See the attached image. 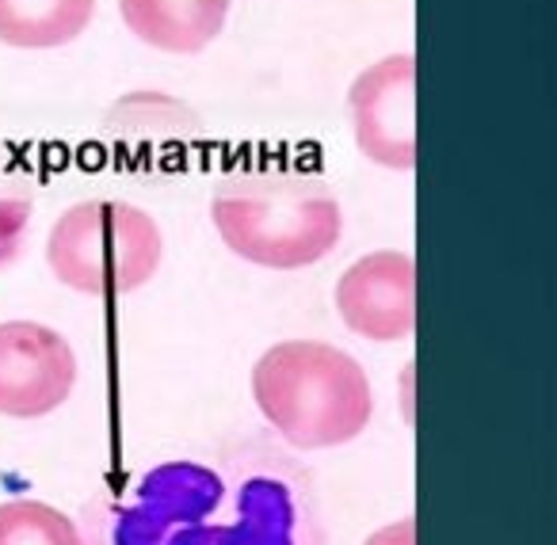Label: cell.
Returning a JSON list of instances; mask_svg holds the SVG:
<instances>
[{
  "mask_svg": "<svg viewBox=\"0 0 557 545\" xmlns=\"http://www.w3.org/2000/svg\"><path fill=\"white\" fill-rule=\"evenodd\" d=\"M81 534L85 545H329L318 481L268 438L103 484L81 507Z\"/></svg>",
  "mask_w": 557,
  "mask_h": 545,
  "instance_id": "1",
  "label": "cell"
},
{
  "mask_svg": "<svg viewBox=\"0 0 557 545\" xmlns=\"http://www.w3.org/2000/svg\"><path fill=\"white\" fill-rule=\"evenodd\" d=\"M210 225L252 268L302 271L333 256L344 207L321 172L298 164H240L210 191Z\"/></svg>",
  "mask_w": 557,
  "mask_h": 545,
  "instance_id": "2",
  "label": "cell"
},
{
  "mask_svg": "<svg viewBox=\"0 0 557 545\" xmlns=\"http://www.w3.org/2000/svg\"><path fill=\"white\" fill-rule=\"evenodd\" d=\"M252 400L295 450H333L371 428L374 389L359 359L329 339H283L252 367Z\"/></svg>",
  "mask_w": 557,
  "mask_h": 545,
  "instance_id": "3",
  "label": "cell"
},
{
  "mask_svg": "<svg viewBox=\"0 0 557 545\" xmlns=\"http://www.w3.org/2000/svg\"><path fill=\"white\" fill-rule=\"evenodd\" d=\"M164 263V233L149 210L123 199H85L47 233V268L88 298L141 290Z\"/></svg>",
  "mask_w": 557,
  "mask_h": 545,
  "instance_id": "4",
  "label": "cell"
},
{
  "mask_svg": "<svg viewBox=\"0 0 557 545\" xmlns=\"http://www.w3.org/2000/svg\"><path fill=\"white\" fill-rule=\"evenodd\" d=\"M359 153L394 172L417 169V54H389L367 65L348 92Z\"/></svg>",
  "mask_w": 557,
  "mask_h": 545,
  "instance_id": "5",
  "label": "cell"
},
{
  "mask_svg": "<svg viewBox=\"0 0 557 545\" xmlns=\"http://www.w3.org/2000/svg\"><path fill=\"white\" fill-rule=\"evenodd\" d=\"M77 351L58 329L39 321H0V416L39 420L77 389Z\"/></svg>",
  "mask_w": 557,
  "mask_h": 545,
  "instance_id": "6",
  "label": "cell"
},
{
  "mask_svg": "<svg viewBox=\"0 0 557 545\" xmlns=\"http://www.w3.org/2000/svg\"><path fill=\"white\" fill-rule=\"evenodd\" d=\"M344 329L371 344H401L417 332V260L401 248L367 252L336 278Z\"/></svg>",
  "mask_w": 557,
  "mask_h": 545,
  "instance_id": "7",
  "label": "cell"
},
{
  "mask_svg": "<svg viewBox=\"0 0 557 545\" xmlns=\"http://www.w3.org/2000/svg\"><path fill=\"white\" fill-rule=\"evenodd\" d=\"M199 111L172 92L138 88L103 111L100 134L123 157H164L199 141Z\"/></svg>",
  "mask_w": 557,
  "mask_h": 545,
  "instance_id": "8",
  "label": "cell"
},
{
  "mask_svg": "<svg viewBox=\"0 0 557 545\" xmlns=\"http://www.w3.org/2000/svg\"><path fill=\"white\" fill-rule=\"evenodd\" d=\"M233 0H119L126 32L161 54H202L225 32Z\"/></svg>",
  "mask_w": 557,
  "mask_h": 545,
  "instance_id": "9",
  "label": "cell"
},
{
  "mask_svg": "<svg viewBox=\"0 0 557 545\" xmlns=\"http://www.w3.org/2000/svg\"><path fill=\"white\" fill-rule=\"evenodd\" d=\"M96 0H0V42L12 50H58L77 42Z\"/></svg>",
  "mask_w": 557,
  "mask_h": 545,
  "instance_id": "10",
  "label": "cell"
},
{
  "mask_svg": "<svg viewBox=\"0 0 557 545\" xmlns=\"http://www.w3.org/2000/svg\"><path fill=\"white\" fill-rule=\"evenodd\" d=\"M0 545H85V534L62 507L24 496L0 504Z\"/></svg>",
  "mask_w": 557,
  "mask_h": 545,
  "instance_id": "11",
  "label": "cell"
},
{
  "mask_svg": "<svg viewBox=\"0 0 557 545\" xmlns=\"http://www.w3.org/2000/svg\"><path fill=\"white\" fill-rule=\"evenodd\" d=\"M32 195L24 187L0 179V271L16 263V256L24 252L27 230H32Z\"/></svg>",
  "mask_w": 557,
  "mask_h": 545,
  "instance_id": "12",
  "label": "cell"
},
{
  "mask_svg": "<svg viewBox=\"0 0 557 545\" xmlns=\"http://www.w3.org/2000/svg\"><path fill=\"white\" fill-rule=\"evenodd\" d=\"M363 545H417V519L405 515V519L386 522V527L371 530Z\"/></svg>",
  "mask_w": 557,
  "mask_h": 545,
  "instance_id": "13",
  "label": "cell"
}]
</instances>
